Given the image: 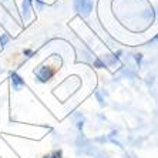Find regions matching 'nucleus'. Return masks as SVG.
Listing matches in <instances>:
<instances>
[{
  "instance_id": "f257e3e1",
  "label": "nucleus",
  "mask_w": 158,
  "mask_h": 158,
  "mask_svg": "<svg viewBox=\"0 0 158 158\" xmlns=\"http://www.w3.org/2000/svg\"><path fill=\"white\" fill-rule=\"evenodd\" d=\"M74 7L81 16H88L93 10L91 0H74Z\"/></svg>"
},
{
  "instance_id": "f03ea898",
  "label": "nucleus",
  "mask_w": 158,
  "mask_h": 158,
  "mask_svg": "<svg viewBox=\"0 0 158 158\" xmlns=\"http://www.w3.org/2000/svg\"><path fill=\"white\" fill-rule=\"evenodd\" d=\"M11 81H13V85H15L16 90H19V88H20L23 84H24V81L22 80V77H20L19 74H16V73L11 74Z\"/></svg>"
},
{
  "instance_id": "7ed1b4c3",
  "label": "nucleus",
  "mask_w": 158,
  "mask_h": 158,
  "mask_svg": "<svg viewBox=\"0 0 158 158\" xmlns=\"http://www.w3.org/2000/svg\"><path fill=\"white\" fill-rule=\"evenodd\" d=\"M30 4H31V0L23 2V16H24V19H29L30 16Z\"/></svg>"
},
{
  "instance_id": "20e7f679",
  "label": "nucleus",
  "mask_w": 158,
  "mask_h": 158,
  "mask_svg": "<svg viewBox=\"0 0 158 158\" xmlns=\"http://www.w3.org/2000/svg\"><path fill=\"white\" fill-rule=\"evenodd\" d=\"M44 158H61V151H54L50 155H46Z\"/></svg>"
}]
</instances>
